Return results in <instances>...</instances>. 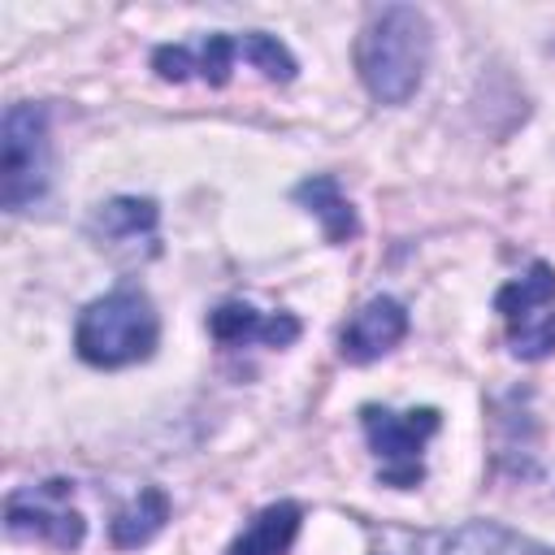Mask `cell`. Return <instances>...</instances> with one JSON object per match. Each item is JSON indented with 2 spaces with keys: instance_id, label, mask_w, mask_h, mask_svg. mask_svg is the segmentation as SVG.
<instances>
[{
  "instance_id": "5bb4252c",
  "label": "cell",
  "mask_w": 555,
  "mask_h": 555,
  "mask_svg": "<svg viewBox=\"0 0 555 555\" xmlns=\"http://www.w3.org/2000/svg\"><path fill=\"white\" fill-rule=\"evenodd\" d=\"M551 304H555V269L546 260H533L520 278H512L494 291V312L503 321H520V317L551 308Z\"/></svg>"
},
{
  "instance_id": "4fadbf2b",
  "label": "cell",
  "mask_w": 555,
  "mask_h": 555,
  "mask_svg": "<svg viewBox=\"0 0 555 555\" xmlns=\"http://www.w3.org/2000/svg\"><path fill=\"white\" fill-rule=\"evenodd\" d=\"M169 494L160 490V486H143L117 516H113V525H108V538H113V546L117 551H139V546H147L160 529H165V520H169Z\"/></svg>"
},
{
  "instance_id": "7c38bea8",
  "label": "cell",
  "mask_w": 555,
  "mask_h": 555,
  "mask_svg": "<svg viewBox=\"0 0 555 555\" xmlns=\"http://www.w3.org/2000/svg\"><path fill=\"white\" fill-rule=\"evenodd\" d=\"M299 525H304V507L295 499H278L251 516V525L230 542L225 555H286L291 542L299 538Z\"/></svg>"
},
{
  "instance_id": "5b68a950",
  "label": "cell",
  "mask_w": 555,
  "mask_h": 555,
  "mask_svg": "<svg viewBox=\"0 0 555 555\" xmlns=\"http://www.w3.org/2000/svg\"><path fill=\"white\" fill-rule=\"evenodd\" d=\"M4 529L13 538H35L56 551H78L87 538V520L74 507V481L48 477L39 486H22L4 499Z\"/></svg>"
},
{
  "instance_id": "30bf717a",
  "label": "cell",
  "mask_w": 555,
  "mask_h": 555,
  "mask_svg": "<svg viewBox=\"0 0 555 555\" xmlns=\"http://www.w3.org/2000/svg\"><path fill=\"white\" fill-rule=\"evenodd\" d=\"M438 555H555V546L529 533H516L499 520H464L442 538Z\"/></svg>"
},
{
  "instance_id": "9a60e30c",
  "label": "cell",
  "mask_w": 555,
  "mask_h": 555,
  "mask_svg": "<svg viewBox=\"0 0 555 555\" xmlns=\"http://www.w3.org/2000/svg\"><path fill=\"white\" fill-rule=\"evenodd\" d=\"M507 343H512V356H520V360L555 356V304L538 308L520 321H507Z\"/></svg>"
},
{
  "instance_id": "52a82bcc",
  "label": "cell",
  "mask_w": 555,
  "mask_h": 555,
  "mask_svg": "<svg viewBox=\"0 0 555 555\" xmlns=\"http://www.w3.org/2000/svg\"><path fill=\"white\" fill-rule=\"evenodd\" d=\"M234 56H243L238 35L212 30L199 43H160V48H152V69L165 82H182V78L199 74L208 87H225L230 69H234Z\"/></svg>"
},
{
  "instance_id": "ba28073f",
  "label": "cell",
  "mask_w": 555,
  "mask_h": 555,
  "mask_svg": "<svg viewBox=\"0 0 555 555\" xmlns=\"http://www.w3.org/2000/svg\"><path fill=\"white\" fill-rule=\"evenodd\" d=\"M156 221H160V208L156 199H139V195H117V199H104L91 221H87V234L108 247V251H156Z\"/></svg>"
},
{
  "instance_id": "9c48e42d",
  "label": "cell",
  "mask_w": 555,
  "mask_h": 555,
  "mask_svg": "<svg viewBox=\"0 0 555 555\" xmlns=\"http://www.w3.org/2000/svg\"><path fill=\"white\" fill-rule=\"evenodd\" d=\"M208 334L221 343V347H247V343H269V347H291L304 325L295 312H269L260 317L251 304L243 299H230L221 308L208 312Z\"/></svg>"
},
{
  "instance_id": "6da1fadb",
  "label": "cell",
  "mask_w": 555,
  "mask_h": 555,
  "mask_svg": "<svg viewBox=\"0 0 555 555\" xmlns=\"http://www.w3.org/2000/svg\"><path fill=\"white\" fill-rule=\"evenodd\" d=\"M434 30L416 4H382L356 39V74L377 104H408L429 69Z\"/></svg>"
},
{
  "instance_id": "277c9868",
  "label": "cell",
  "mask_w": 555,
  "mask_h": 555,
  "mask_svg": "<svg viewBox=\"0 0 555 555\" xmlns=\"http://www.w3.org/2000/svg\"><path fill=\"white\" fill-rule=\"evenodd\" d=\"M360 425H364V438L373 447V455L382 460L377 468V481L390 486V490H412L425 481V464H421V451L425 442L438 434L442 425V412L438 408H412V412H390L382 403H364L360 408Z\"/></svg>"
},
{
  "instance_id": "8fae6325",
  "label": "cell",
  "mask_w": 555,
  "mask_h": 555,
  "mask_svg": "<svg viewBox=\"0 0 555 555\" xmlns=\"http://www.w3.org/2000/svg\"><path fill=\"white\" fill-rule=\"evenodd\" d=\"M291 195H295V204H304L321 221V230H325L330 243H351L360 234V217H356V208L343 195V186H338L334 173H312V178L295 182Z\"/></svg>"
},
{
  "instance_id": "7a4b0ae2",
  "label": "cell",
  "mask_w": 555,
  "mask_h": 555,
  "mask_svg": "<svg viewBox=\"0 0 555 555\" xmlns=\"http://www.w3.org/2000/svg\"><path fill=\"white\" fill-rule=\"evenodd\" d=\"M160 317L143 286L121 282L108 295L91 299L74 325V351L91 369H126L156 351Z\"/></svg>"
},
{
  "instance_id": "8992f818",
  "label": "cell",
  "mask_w": 555,
  "mask_h": 555,
  "mask_svg": "<svg viewBox=\"0 0 555 555\" xmlns=\"http://www.w3.org/2000/svg\"><path fill=\"white\" fill-rule=\"evenodd\" d=\"M408 308L395 295H373L351 312V321L338 330V356L347 364H373L386 351H395L408 334Z\"/></svg>"
},
{
  "instance_id": "2e32d148",
  "label": "cell",
  "mask_w": 555,
  "mask_h": 555,
  "mask_svg": "<svg viewBox=\"0 0 555 555\" xmlns=\"http://www.w3.org/2000/svg\"><path fill=\"white\" fill-rule=\"evenodd\" d=\"M238 43H243V56H247L269 82H291V78L299 74V61L291 56V48H286L278 35L247 30V35H238Z\"/></svg>"
},
{
  "instance_id": "3957f363",
  "label": "cell",
  "mask_w": 555,
  "mask_h": 555,
  "mask_svg": "<svg viewBox=\"0 0 555 555\" xmlns=\"http://www.w3.org/2000/svg\"><path fill=\"white\" fill-rule=\"evenodd\" d=\"M52 182V130L48 108L17 100L0 121V204L26 212L48 195Z\"/></svg>"
}]
</instances>
